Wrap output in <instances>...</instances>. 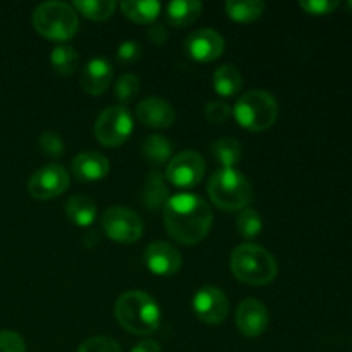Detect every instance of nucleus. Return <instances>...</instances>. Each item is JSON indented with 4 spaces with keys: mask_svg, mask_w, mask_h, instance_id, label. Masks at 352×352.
Instances as JSON below:
<instances>
[{
    "mask_svg": "<svg viewBox=\"0 0 352 352\" xmlns=\"http://www.w3.org/2000/svg\"><path fill=\"white\" fill-rule=\"evenodd\" d=\"M164 223L172 239L192 246L205 239L212 229V206L201 196L179 192L164 206Z\"/></svg>",
    "mask_w": 352,
    "mask_h": 352,
    "instance_id": "f257e3e1",
    "label": "nucleus"
},
{
    "mask_svg": "<svg viewBox=\"0 0 352 352\" xmlns=\"http://www.w3.org/2000/svg\"><path fill=\"white\" fill-rule=\"evenodd\" d=\"M116 318L124 330L134 336L157 332L162 322L160 306L146 292L127 291L117 299Z\"/></svg>",
    "mask_w": 352,
    "mask_h": 352,
    "instance_id": "f03ea898",
    "label": "nucleus"
},
{
    "mask_svg": "<svg viewBox=\"0 0 352 352\" xmlns=\"http://www.w3.org/2000/svg\"><path fill=\"white\" fill-rule=\"evenodd\" d=\"M230 270L248 285H267L277 277V260L260 244H239L230 254Z\"/></svg>",
    "mask_w": 352,
    "mask_h": 352,
    "instance_id": "7ed1b4c3",
    "label": "nucleus"
},
{
    "mask_svg": "<svg viewBox=\"0 0 352 352\" xmlns=\"http://www.w3.org/2000/svg\"><path fill=\"white\" fill-rule=\"evenodd\" d=\"M208 195L213 205L226 212L248 208L253 199V186L243 172L236 168H220L208 182Z\"/></svg>",
    "mask_w": 352,
    "mask_h": 352,
    "instance_id": "20e7f679",
    "label": "nucleus"
},
{
    "mask_svg": "<svg viewBox=\"0 0 352 352\" xmlns=\"http://www.w3.org/2000/svg\"><path fill=\"white\" fill-rule=\"evenodd\" d=\"M33 26L41 36L52 41H67L78 33L79 17L65 2H43L33 10Z\"/></svg>",
    "mask_w": 352,
    "mask_h": 352,
    "instance_id": "39448f33",
    "label": "nucleus"
},
{
    "mask_svg": "<svg viewBox=\"0 0 352 352\" xmlns=\"http://www.w3.org/2000/svg\"><path fill=\"white\" fill-rule=\"evenodd\" d=\"M278 116V103L272 93L265 89H251L237 100L234 117L244 129L261 133L270 129Z\"/></svg>",
    "mask_w": 352,
    "mask_h": 352,
    "instance_id": "423d86ee",
    "label": "nucleus"
},
{
    "mask_svg": "<svg viewBox=\"0 0 352 352\" xmlns=\"http://www.w3.org/2000/svg\"><path fill=\"white\" fill-rule=\"evenodd\" d=\"M133 129V116L122 105H113L103 110L93 127L100 144L109 148H116L126 143Z\"/></svg>",
    "mask_w": 352,
    "mask_h": 352,
    "instance_id": "0eeeda50",
    "label": "nucleus"
},
{
    "mask_svg": "<svg viewBox=\"0 0 352 352\" xmlns=\"http://www.w3.org/2000/svg\"><path fill=\"white\" fill-rule=\"evenodd\" d=\"M102 229L110 239L122 244L136 243L143 236V220L126 206H110L102 217Z\"/></svg>",
    "mask_w": 352,
    "mask_h": 352,
    "instance_id": "6e6552de",
    "label": "nucleus"
},
{
    "mask_svg": "<svg viewBox=\"0 0 352 352\" xmlns=\"http://www.w3.org/2000/svg\"><path fill=\"white\" fill-rule=\"evenodd\" d=\"M69 188V174L60 164H47L33 172L28 181V191L34 199H52Z\"/></svg>",
    "mask_w": 352,
    "mask_h": 352,
    "instance_id": "1a4fd4ad",
    "label": "nucleus"
},
{
    "mask_svg": "<svg viewBox=\"0 0 352 352\" xmlns=\"http://www.w3.org/2000/svg\"><path fill=\"white\" fill-rule=\"evenodd\" d=\"M205 175V160L195 150H186L170 158L165 177L177 188H195Z\"/></svg>",
    "mask_w": 352,
    "mask_h": 352,
    "instance_id": "9d476101",
    "label": "nucleus"
},
{
    "mask_svg": "<svg viewBox=\"0 0 352 352\" xmlns=\"http://www.w3.org/2000/svg\"><path fill=\"white\" fill-rule=\"evenodd\" d=\"M192 309L199 322L219 325L229 315V299L215 285H203L192 298Z\"/></svg>",
    "mask_w": 352,
    "mask_h": 352,
    "instance_id": "9b49d317",
    "label": "nucleus"
},
{
    "mask_svg": "<svg viewBox=\"0 0 352 352\" xmlns=\"http://www.w3.org/2000/svg\"><path fill=\"white\" fill-rule=\"evenodd\" d=\"M144 265L148 270L158 277H172L182 267V256L179 250L164 241H155L144 250Z\"/></svg>",
    "mask_w": 352,
    "mask_h": 352,
    "instance_id": "f8f14e48",
    "label": "nucleus"
},
{
    "mask_svg": "<svg viewBox=\"0 0 352 352\" xmlns=\"http://www.w3.org/2000/svg\"><path fill=\"white\" fill-rule=\"evenodd\" d=\"M184 48L198 62H212L219 58L226 50V41L220 33L210 28H201V30H195L189 33L186 38Z\"/></svg>",
    "mask_w": 352,
    "mask_h": 352,
    "instance_id": "ddd939ff",
    "label": "nucleus"
},
{
    "mask_svg": "<svg viewBox=\"0 0 352 352\" xmlns=\"http://www.w3.org/2000/svg\"><path fill=\"white\" fill-rule=\"evenodd\" d=\"M270 323V315H268L267 306L258 299L250 298L241 301L236 309V325L243 336L260 337Z\"/></svg>",
    "mask_w": 352,
    "mask_h": 352,
    "instance_id": "4468645a",
    "label": "nucleus"
},
{
    "mask_svg": "<svg viewBox=\"0 0 352 352\" xmlns=\"http://www.w3.org/2000/svg\"><path fill=\"white\" fill-rule=\"evenodd\" d=\"M136 116L141 124L153 129H165L170 127L175 120V110L165 100L158 96H148L141 100L136 107Z\"/></svg>",
    "mask_w": 352,
    "mask_h": 352,
    "instance_id": "2eb2a0df",
    "label": "nucleus"
},
{
    "mask_svg": "<svg viewBox=\"0 0 352 352\" xmlns=\"http://www.w3.org/2000/svg\"><path fill=\"white\" fill-rule=\"evenodd\" d=\"M113 78V67L107 58L95 57L88 60L81 72V88L88 95L98 96L107 91Z\"/></svg>",
    "mask_w": 352,
    "mask_h": 352,
    "instance_id": "dca6fc26",
    "label": "nucleus"
},
{
    "mask_svg": "<svg viewBox=\"0 0 352 352\" xmlns=\"http://www.w3.org/2000/svg\"><path fill=\"white\" fill-rule=\"evenodd\" d=\"M110 170V162L100 151H82L72 160V172L82 182L102 181Z\"/></svg>",
    "mask_w": 352,
    "mask_h": 352,
    "instance_id": "f3484780",
    "label": "nucleus"
},
{
    "mask_svg": "<svg viewBox=\"0 0 352 352\" xmlns=\"http://www.w3.org/2000/svg\"><path fill=\"white\" fill-rule=\"evenodd\" d=\"M203 10L199 0H172L167 6L165 16L167 21L175 28H186L195 23Z\"/></svg>",
    "mask_w": 352,
    "mask_h": 352,
    "instance_id": "a211bd4d",
    "label": "nucleus"
},
{
    "mask_svg": "<svg viewBox=\"0 0 352 352\" xmlns=\"http://www.w3.org/2000/svg\"><path fill=\"white\" fill-rule=\"evenodd\" d=\"M141 198H143V203L150 210H160L167 205V201L170 199V196H168V186L160 172L153 170L146 175Z\"/></svg>",
    "mask_w": 352,
    "mask_h": 352,
    "instance_id": "6ab92c4d",
    "label": "nucleus"
},
{
    "mask_svg": "<svg viewBox=\"0 0 352 352\" xmlns=\"http://www.w3.org/2000/svg\"><path fill=\"white\" fill-rule=\"evenodd\" d=\"M65 215L74 226L89 227L96 219V205L88 196L74 195L65 203Z\"/></svg>",
    "mask_w": 352,
    "mask_h": 352,
    "instance_id": "aec40b11",
    "label": "nucleus"
},
{
    "mask_svg": "<svg viewBox=\"0 0 352 352\" xmlns=\"http://www.w3.org/2000/svg\"><path fill=\"white\" fill-rule=\"evenodd\" d=\"M160 2L157 0H124L120 2V10L124 16L138 24H150L160 14Z\"/></svg>",
    "mask_w": 352,
    "mask_h": 352,
    "instance_id": "412c9836",
    "label": "nucleus"
},
{
    "mask_svg": "<svg viewBox=\"0 0 352 352\" xmlns=\"http://www.w3.org/2000/svg\"><path fill=\"white\" fill-rule=\"evenodd\" d=\"M243 88V76L234 65H220L213 72V89L223 98L236 96Z\"/></svg>",
    "mask_w": 352,
    "mask_h": 352,
    "instance_id": "4be33fe9",
    "label": "nucleus"
},
{
    "mask_svg": "<svg viewBox=\"0 0 352 352\" xmlns=\"http://www.w3.org/2000/svg\"><path fill=\"white\" fill-rule=\"evenodd\" d=\"M265 10V3L261 0H227L226 12L230 19L237 23H251L260 19Z\"/></svg>",
    "mask_w": 352,
    "mask_h": 352,
    "instance_id": "5701e85b",
    "label": "nucleus"
},
{
    "mask_svg": "<svg viewBox=\"0 0 352 352\" xmlns=\"http://www.w3.org/2000/svg\"><path fill=\"white\" fill-rule=\"evenodd\" d=\"M50 64L60 76H71L79 67V54L71 45H57L50 52Z\"/></svg>",
    "mask_w": 352,
    "mask_h": 352,
    "instance_id": "b1692460",
    "label": "nucleus"
},
{
    "mask_svg": "<svg viewBox=\"0 0 352 352\" xmlns=\"http://www.w3.org/2000/svg\"><path fill=\"white\" fill-rule=\"evenodd\" d=\"M143 157L153 165L167 164L168 158L172 157V144L170 141L160 134H151L143 141Z\"/></svg>",
    "mask_w": 352,
    "mask_h": 352,
    "instance_id": "393cba45",
    "label": "nucleus"
},
{
    "mask_svg": "<svg viewBox=\"0 0 352 352\" xmlns=\"http://www.w3.org/2000/svg\"><path fill=\"white\" fill-rule=\"evenodd\" d=\"M72 7L88 19L105 21L116 12L117 2L116 0H74Z\"/></svg>",
    "mask_w": 352,
    "mask_h": 352,
    "instance_id": "a878e982",
    "label": "nucleus"
},
{
    "mask_svg": "<svg viewBox=\"0 0 352 352\" xmlns=\"http://www.w3.org/2000/svg\"><path fill=\"white\" fill-rule=\"evenodd\" d=\"M213 155L222 168H234L243 158V148L234 138H222L213 144Z\"/></svg>",
    "mask_w": 352,
    "mask_h": 352,
    "instance_id": "bb28decb",
    "label": "nucleus"
},
{
    "mask_svg": "<svg viewBox=\"0 0 352 352\" xmlns=\"http://www.w3.org/2000/svg\"><path fill=\"white\" fill-rule=\"evenodd\" d=\"M236 226L241 236L246 239H254L256 236H260L261 229H263V219H261L260 212L248 206V208L241 210Z\"/></svg>",
    "mask_w": 352,
    "mask_h": 352,
    "instance_id": "cd10ccee",
    "label": "nucleus"
},
{
    "mask_svg": "<svg viewBox=\"0 0 352 352\" xmlns=\"http://www.w3.org/2000/svg\"><path fill=\"white\" fill-rule=\"evenodd\" d=\"M140 93V78L136 74H124L116 82V98L122 107L133 102Z\"/></svg>",
    "mask_w": 352,
    "mask_h": 352,
    "instance_id": "c85d7f7f",
    "label": "nucleus"
},
{
    "mask_svg": "<svg viewBox=\"0 0 352 352\" xmlns=\"http://www.w3.org/2000/svg\"><path fill=\"white\" fill-rule=\"evenodd\" d=\"M38 146H40V150L43 151L45 155H48V157H55V158L62 157L65 150V144H64V140H62V136L58 133H54V131H45V133L40 136V140H38Z\"/></svg>",
    "mask_w": 352,
    "mask_h": 352,
    "instance_id": "c756f323",
    "label": "nucleus"
},
{
    "mask_svg": "<svg viewBox=\"0 0 352 352\" xmlns=\"http://www.w3.org/2000/svg\"><path fill=\"white\" fill-rule=\"evenodd\" d=\"M76 352H122V349L112 337L98 336L85 340Z\"/></svg>",
    "mask_w": 352,
    "mask_h": 352,
    "instance_id": "7c9ffc66",
    "label": "nucleus"
},
{
    "mask_svg": "<svg viewBox=\"0 0 352 352\" xmlns=\"http://www.w3.org/2000/svg\"><path fill=\"white\" fill-rule=\"evenodd\" d=\"M143 55V47L136 40H126L117 48V60L124 65H129L138 62Z\"/></svg>",
    "mask_w": 352,
    "mask_h": 352,
    "instance_id": "2f4dec72",
    "label": "nucleus"
},
{
    "mask_svg": "<svg viewBox=\"0 0 352 352\" xmlns=\"http://www.w3.org/2000/svg\"><path fill=\"white\" fill-rule=\"evenodd\" d=\"M230 113H232V109H230L227 103L223 102H210L206 103L205 107V117L208 122L212 124H222L226 122L227 119L230 117Z\"/></svg>",
    "mask_w": 352,
    "mask_h": 352,
    "instance_id": "473e14b6",
    "label": "nucleus"
},
{
    "mask_svg": "<svg viewBox=\"0 0 352 352\" xmlns=\"http://www.w3.org/2000/svg\"><path fill=\"white\" fill-rule=\"evenodd\" d=\"M302 10L308 14H315V16H325V14L333 12L339 7L337 0H301L299 2Z\"/></svg>",
    "mask_w": 352,
    "mask_h": 352,
    "instance_id": "72a5a7b5",
    "label": "nucleus"
},
{
    "mask_svg": "<svg viewBox=\"0 0 352 352\" xmlns=\"http://www.w3.org/2000/svg\"><path fill=\"white\" fill-rule=\"evenodd\" d=\"M0 352H26V344L19 333L12 330L0 332Z\"/></svg>",
    "mask_w": 352,
    "mask_h": 352,
    "instance_id": "f704fd0d",
    "label": "nucleus"
},
{
    "mask_svg": "<svg viewBox=\"0 0 352 352\" xmlns=\"http://www.w3.org/2000/svg\"><path fill=\"white\" fill-rule=\"evenodd\" d=\"M146 36L153 45H164L168 40V31L164 24H151L146 31Z\"/></svg>",
    "mask_w": 352,
    "mask_h": 352,
    "instance_id": "c9c22d12",
    "label": "nucleus"
},
{
    "mask_svg": "<svg viewBox=\"0 0 352 352\" xmlns=\"http://www.w3.org/2000/svg\"><path fill=\"white\" fill-rule=\"evenodd\" d=\"M131 352H162V347L155 340H141L131 349Z\"/></svg>",
    "mask_w": 352,
    "mask_h": 352,
    "instance_id": "e433bc0d",
    "label": "nucleus"
},
{
    "mask_svg": "<svg viewBox=\"0 0 352 352\" xmlns=\"http://www.w3.org/2000/svg\"><path fill=\"white\" fill-rule=\"evenodd\" d=\"M346 7H347V9H349L351 12H352V0H351V2H347V6H346Z\"/></svg>",
    "mask_w": 352,
    "mask_h": 352,
    "instance_id": "4c0bfd02",
    "label": "nucleus"
}]
</instances>
